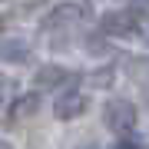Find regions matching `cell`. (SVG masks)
I'll list each match as a JSON object with an SVG mask.
<instances>
[{
    "instance_id": "obj_1",
    "label": "cell",
    "mask_w": 149,
    "mask_h": 149,
    "mask_svg": "<svg viewBox=\"0 0 149 149\" xmlns=\"http://www.w3.org/2000/svg\"><path fill=\"white\" fill-rule=\"evenodd\" d=\"M103 33H109V37H133V33H143L146 27V17L139 10H113L103 17Z\"/></svg>"
},
{
    "instance_id": "obj_2",
    "label": "cell",
    "mask_w": 149,
    "mask_h": 149,
    "mask_svg": "<svg viewBox=\"0 0 149 149\" xmlns=\"http://www.w3.org/2000/svg\"><path fill=\"white\" fill-rule=\"evenodd\" d=\"M136 119H139V113H136V106L129 100H109L106 109H103V123L113 133H133Z\"/></svg>"
},
{
    "instance_id": "obj_3",
    "label": "cell",
    "mask_w": 149,
    "mask_h": 149,
    "mask_svg": "<svg viewBox=\"0 0 149 149\" xmlns=\"http://www.w3.org/2000/svg\"><path fill=\"white\" fill-rule=\"evenodd\" d=\"M83 109H86V96H83L80 90H66V93H60L56 103H53L56 119H76V116H83Z\"/></svg>"
},
{
    "instance_id": "obj_4",
    "label": "cell",
    "mask_w": 149,
    "mask_h": 149,
    "mask_svg": "<svg viewBox=\"0 0 149 149\" xmlns=\"http://www.w3.org/2000/svg\"><path fill=\"white\" fill-rule=\"evenodd\" d=\"M33 83H37V90H56L60 83H76V73L63 66H40Z\"/></svg>"
},
{
    "instance_id": "obj_5",
    "label": "cell",
    "mask_w": 149,
    "mask_h": 149,
    "mask_svg": "<svg viewBox=\"0 0 149 149\" xmlns=\"http://www.w3.org/2000/svg\"><path fill=\"white\" fill-rule=\"evenodd\" d=\"M83 17H86V10L80 3H60V7H53V13L43 20V30H56L60 23L66 27V23H76V20H83Z\"/></svg>"
},
{
    "instance_id": "obj_6",
    "label": "cell",
    "mask_w": 149,
    "mask_h": 149,
    "mask_svg": "<svg viewBox=\"0 0 149 149\" xmlns=\"http://www.w3.org/2000/svg\"><path fill=\"white\" fill-rule=\"evenodd\" d=\"M30 56V43L20 37H3L0 40V60L3 63H23Z\"/></svg>"
},
{
    "instance_id": "obj_7",
    "label": "cell",
    "mask_w": 149,
    "mask_h": 149,
    "mask_svg": "<svg viewBox=\"0 0 149 149\" xmlns=\"http://www.w3.org/2000/svg\"><path fill=\"white\" fill-rule=\"evenodd\" d=\"M40 109V96L37 93H27V96H20V100L10 106V119L17 123V119H27L30 113H37Z\"/></svg>"
},
{
    "instance_id": "obj_8",
    "label": "cell",
    "mask_w": 149,
    "mask_h": 149,
    "mask_svg": "<svg viewBox=\"0 0 149 149\" xmlns=\"http://www.w3.org/2000/svg\"><path fill=\"white\" fill-rule=\"evenodd\" d=\"M133 76L139 80L143 100H146V106H149V60H143V63H133Z\"/></svg>"
},
{
    "instance_id": "obj_9",
    "label": "cell",
    "mask_w": 149,
    "mask_h": 149,
    "mask_svg": "<svg viewBox=\"0 0 149 149\" xmlns=\"http://www.w3.org/2000/svg\"><path fill=\"white\" fill-rule=\"evenodd\" d=\"M109 80H113V66H106V70H96V73H90V83H93V86H109Z\"/></svg>"
},
{
    "instance_id": "obj_10",
    "label": "cell",
    "mask_w": 149,
    "mask_h": 149,
    "mask_svg": "<svg viewBox=\"0 0 149 149\" xmlns=\"http://www.w3.org/2000/svg\"><path fill=\"white\" fill-rule=\"evenodd\" d=\"M113 149H143V146H139L136 139H129V136H126V139H119V143L113 146Z\"/></svg>"
},
{
    "instance_id": "obj_11",
    "label": "cell",
    "mask_w": 149,
    "mask_h": 149,
    "mask_svg": "<svg viewBox=\"0 0 149 149\" xmlns=\"http://www.w3.org/2000/svg\"><path fill=\"white\" fill-rule=\"evenodd\" d=\"M3 103H7V80L0 76V109H3Z\"/></svg>"
},
{
    "instance_id": "obj_12",
    "label": "cell",
    "mask_w": 149,
    "mask_h": 149,
    "mask_svg": "<svg viewBox=\"0 0 149 149\" xmlns=\"http://www.w3.org/2000/svg\"><path fill=\"white\" fill-rule=\"evenodd\" d=\"M0 149H13V146H10V143H7V139H0Z\"/></svg>"
},
{
    "instance_id": "obj_13",
    "label": "cell",
    "mask_w": 149,
    "mask_h": 149,
    "mask_svg": "<svg viewBox=\"0 0 149 149\" xmlns=\"http://www.w3.org/2000/svg\"><path fill=\"white\" fill-rule=\"evenodd\" d=\"M80 149H100V146H96V143H90V146H80Z\"/></svg>"
}]
</instances>
